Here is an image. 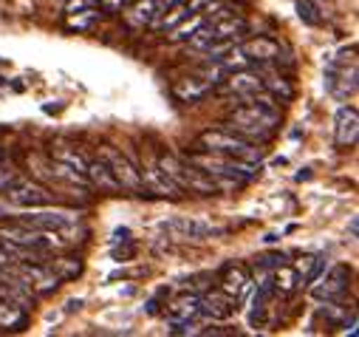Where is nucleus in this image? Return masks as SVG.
I'll return each mask as SVG.
<instances>
[{
  "label": "nucleus",
  "instance_id": "f257e3e1",
  "mask_svg": "<svg viewBox=\"0 0 359 337\" xmlns=\"http://www.w3.org/2000/svg\"><path fill=\"white\" fill-rule=\"evenodd\" d=\"M280 125V111H278V103L272 94H263V91H255L249 97H243V103L226 117V131L255 142V145H263L272 139L275 128Z\"/></svg>",
  "mask_w": 359,
  "mask_h": 337
},
{
  "label": "nucleus",
  "instance_id": "f03ea898",
  "mask_svg": "<svg viewBox=\"0 0 359 337\" xmlns=\"http://www.w3.org/2000/svg\"><path fill=\"white\" fill-rule=\"evenodd\" d=\"M190 164L201 167L204 173H210L221 193L224 190H235L252 179H257L260 173V161H246V159H235V156H226V153H218V150H207V147H196V150H187L184 156Z\"/></svg>",
  "mask_w": 359,
  "mask_h": 337
},
{
  "label": "nucleus",
  "instance_id": "7ed1b4c3",
  "mask_svg": "<svg viewBox=\"0 0 359 337\" xmlns=\"http://www.w3.org/2000/svg\"><path fill=\"white\" fill-rule=\"evenodd\" d=\"M156 164L161 167V173L182 193H198V196H218L221 193L218 182L210 173H204L201 167L190 164L187 159H178L172 153H164V156L156 159Z\"/></svg>",
  "mask_w": 359,
  "mask_h": 337
},
{
  "label": "nucleus",
  "instance_id": "20e7f679",
  "mask_svg": "<svg viewBox=\"0 0 359 337\" xmlns=\"http://www.w3.org/2000/svg\"><path fill=\"white\" fill-rule=\"evenodd\" d=\"M356 79H359V71H356V48L353 46L351 48H339L328 60V65H325V91L334 100L345 103V100H351L356 94V86H359Z\"/></svg>",
  "mask_w": 359,
  "mask_h": 337
},
{
  "label": "nucleus",
  "instance_id": "39448f33",
  "mask_svg": "<svg viewBox=\"0 0 359 337\" xmlns=\"http://www.w3.org/2000/svg\"><path fill=\"white\" fill-rule=\"evenodd\" d=\"M198 145L207 147V150H218V153L235 156V159H246V161H260L263 159V150L255 142H249V139H243V136H238V133H232L226 128L204 131L198 136Z\"/></svg>",
  "mask_w": 359,
  "mask_h": 337
},
{
  "label": "nucleus",
  "instance_id": "423d86ee",
  "mask_svg": "<svg viewBox=\"0 0 359 337\" xmlns=\"http://www.w3.org/2000/svg\"><path fill=\"white\" fill-rule=\"evenodd\" d=\"M100 159L111 167V173H114V179L119 182L122 190H128V193H142L139 167H136L122 150H116L114 145H102V147H100Z\"/></svg>",
  "mask_w": 359,
  "mask_h": 337
},
{
  "label": "nucleus",
  "instance_id": "0eeeda50",
  "mask_svg": "<svg viewBox=\"0 0 359 337\" xmlns=\"http://www.w3.org/2000/svg\"><path fill=\"white\" fill-rule=\"evenodd\" d=\"M348 284H351V270L345 264H334L325 275L320 272L314 281H311V298L320 300V303H328V300H339L345 292H348Z\"/></svg>",
  "mask_w": 359,
  "mask_h": 337
},
{
  "label": "nucleus",
  "instance_id": "6e6552de",
  "mask_svg": "<svg viewBox=\"0 0 359 337\" xmlns=\"http://www.w3.org/2000/svg\"><path fill=\"white\" fill-rule=\"evenodd\" d=\"M20 224L34 227V230H71L76 227L79 216L71 210H46V207H32L29 213L18 216Z\"/></svg>",
  "mask_w": 359,
  "mask_h": 337
},
{
  "label": "nucleus",
  "instance_id": "1a4fd4ad",
  "mask_svg": "<svg viewBox=\"0 0 359 337\" xmlns=\"http://www.w3.org/2000/svg\"><path fill=\"white\" fill-rule=\"evenodd\" d=\"M6 201L15 204V207H48L54 201V193H48L43 185L37 182H26V179H18L9 190H6Z\"/></svg>",
  "mask_w": 359,
  "mask_h": 337
},
{
  "label": "nucleus",
  "instance_id": "9d476101",
  "mask_svg": "<svg viewBox=\"0 0 359 337\" xmlns=\"http://www.w3.org/2000/svg\"><path fill=\"white\" fill-rule=\"evenodd\" d=\"M15 278L23 281L29 289H37V292H54L60 286V278L48 270V264H40V261H23L18 270H15Z\"/></svg>",
  "mask_w": 359,
  "mask_h": 337
},
{
  "label": "nucleus",
  "instance_id": "9b49d317",
  "mask_svg": "<svg viewBox=\"0 0 359 337\" xmlns=\"http://www.w3.org/2000/svg\"><path fill=\"white\" fill-rule=\"evenodd\" d=\"M255 91H263V82H260V74L249 71V68H238L232 74H226L221 79V86H218V94H226V97H249Z\"/></svg>",
  "mask_w": 359,
  "mask_h": 337
},
{
  "label": "nucleus",
  "instance_id": "f8f14e48",
  "mask_svg": "<svg viewBox=\"0 0 359 337\" xmlns=\"http://www.w3.org/2000/svg\"><path fill=\"white\" fill-rule=\"evenodd\" d=\"M249 286H252V275H249L246 264L229 261V264L221 267V272H218V289L221 292H226V295H232L238 300V298H243L249 292Z\"/></svg>",
  "mask_w": 359,
  "mask_h": 337
},
{
  "label": "nucleus",
  "instance_id": "ddd939ff",
  "mask_svg": "<svg viewBox=\"0 0 359 337\" xmlns=\"http://www.w3.org/2000/svg\"><path fill=\"white\" fill-rule=\"evenodd\" d=\"M167 230L175 238H218L226 232V227L204 221V218H172L167 221Z\"/></svg>",
  "mask_w": 359,
  "mask_h": 337
},
{
  "label": "nucleus",
  "instance_id": "4468645a",
  "mask_svg": "<svg viewBox=\"0 0 359 337\" xmlns=\"http://www.w3.org/2000/svg\"><path fill=\"white\" fill-rule=\"evenodd\" d=\"M359 139V114L353 105H342L334 117V142L337 147H353Z\"/></svg>",
  "mask_w": 359,
  "mask_h": 337
},
{
  "label": "nucleus",
  "instance_id": "2eb2a0df",
  "mask_svg": "<svg viewBox=\"0 0 359 337\" xmlns=\"http://www.w3.org/2000/svg\"><path fill=\"white\" fill-rule=\"evenodd\" d=\"M238 48L249 62H272V60H280V51H283L275 37H266V34H257V37L241 43Z\"/></svg>",
  "mask_w": 359,
  "mask_h": 337
},
{
  "label": "nucleus",
  "instance_id": "dca6fc26",
  "mask_svg": "<svg viewBox=\"0 0 359 337\" xmlns=\"http://www.w3.org/2000/svg\"><path fill=\"white\" fill-rule=\"evenodd\" d=\"M139 176H142V190H150V193H156V196H161V199H178V196H182V190H178V187L161 173V167H158L156 161L144 164V171H139Z\"/></svg>",
  "mask_w": 359,
  "mask_h": 337
},
{
  "label": "nucleus",
  "instance_id": "f3484780",
  "mask_svg": "<svg viewBox=\"0 0 359 337\" xmlns=\"http://www.w3.org/2000/svg\"><path fill=\"white\" fill-rule=\"evenodd\" d=\"M210 91H212L210 77H184V79H178L175 86H172V97L178 103H198Z\"/></svg>",
  "mask_w": 359,
  "mask_h": 337
},
{
  "label": "nucleus",
  "instance_id": "a211bd4d",
  "mask_svg": "<svg viewBox=\"0 0 359 337\" xmlns=\"http://www.w3.org/2000/svg\"><path fill=\"white\" fill-rule=\"evenodd\" d=\"M235 298L232 295H226V292H221V289H215V292H207L204 298H201V315H207V317H212V320H229L232 315H235Z\"/></svg>",
  "mask_w": 359,
  "mask_h": 337
},
{
  "label": "nucleus",
  "instance_id": "6ab92c4d",
  "mask_svg": "<svg viewBox=\"0 0 359 337\" xmlns=\"http://www.w3.org/2000/svg\"><path fill=\"white\" fill-rule=\"evenodd\" d=\"M201 315V298L198 295H182L175 298L170 306H167V320L170 326H182V323H190Z\"/></svg>",
  "mask_w": 359,
  "mask_h": 337
},
{
  "label": "nucleus",
  "instance_id": "aec40b11",
  "mask_svg": "<svg viewBox=\"0 0 359 337\" xmlns=\"http://www.w3.org/2000/svg\"><path fill=\"white\" fill-rule=\"evenodd\" d=\"M85 176H88V182H91L94 187H100L102 193H122L119 182L114 179L111 167H108L102 159H88V164H85Z\"/></svg>",
  "mask_w": 359,
  "mask_h": 337
},
{
  "label": "nucleus",
  "instance_id": "412c9836",
  "mask_svg": "<svg viewBox=\"0 0 359 337\" xmlns=\"http://www.w3.org/2000/svg\"><path fill=\"white\" fill-rule=\"evenodd\" d=\"M0 298L9 300V303H15V306H20V309H32V306H34L32 289H29L23 281H18V278L0 281Z\"/></svg>",
  "mask_w": 359,
  "mask_h": 337
},
{
  "label": "nucleus",
  "instance_id": "4be33fe9",
  "mask_svg": "<svg viewBox=\"0 0 359 337\" xmlns=\"http://www.w3.org/2000/svg\"><path fill=\"white\" fill-rule=\"evenodd\" d=\"M210 29H212L215 40H238L246 32V20L235 18V15H224V18L210 20Z\"/></svg>",
  "mask_w": 359,
  "mask_h": 337
},
{
  "label": "nucleus",
  "instance_id": "5701e85b",
  "mask_svg": "<svg viewBox=\"0 0 359 337\" xmlns=\"http://www.w3.org/2000/svg\"><path fill=\"white\" fill-rule=\"evenodd\" d=\"M260 82H263V91L266 94H272V97H280L283 103H289L292 97H294V86L286 79V77H280V74H260Z\"/></svg>",
  "mask_w": 359,
  "mask_h": 337
},
{
  "label": "nucleus",
  "instance_id": "b1692460",
  "mask_svg": "<svg viewBox=\"0 0 359 337\" xmlns=\"http://www.w3.org/2000/svg\"><path fill=\"white\" fill-rule=\"evenodd\" d=\"M325 256H303L297 264H294V272H297V278L303 281V284H311L323 270H325Z\"/></svg>",
  "mask_w": 359,
  "mask_h": 337
},
{
  "label": "nucleus",
  "instance_id": "393cba45",
  "mask_svg": "<svg viewBox=\"0 0 359 337\" xmlns=\"http://www.w3.org/2000/svg\"><path fill=\"white\" fill-rule=\"evenodd\" d=\"M269 284H272V292L289 295V292H294V286H297V272H294L292 267L280 264V267L272 270V278H269Z\"/></svg>",
  "mask_w": 359,
  "mask_h": 337
},
{
  "label": "nucleus",
  "instance_id": "a878e982",
  "mask_svg": "<svg viewBox=\"0 0 359 337\" xmlns=\"http://www.w3.org/2000/svg\"><path fill=\"white\" fill-rule=\"evenodd\" d=\"M207 23V18L204 15H198V12H193V15H187L178 26H172L170 29V40H175V43H182V40H190L193 34H196V29L198 26H204Z\"/></svg>",
  "mask_w": 359,
  "mask_h": 337
},
{
  "label": "nucleus",
  "instance_id": "bb28decb",
  "mask_svg": "<svg viewBox=\"0 0 359 337\" xmlns=\"http://www.w3.org/2000/svg\"><path fill=\"white\" fill-rule=\"evenodd\" d=\"M26 323V309L0 298V329H20Z\"/></svg>",
  "mask_w": 359,
  "mask_h": 337
},
{
  "label": "nucleus",
  "instance_id": "cd10ccee",
  "mask_svg": "<svg viewBox=\"0 0 359 337\" xmlns=\"http://www.w3.org/2000/svg\"><path fill=\"white\" fill-rule=\"evenodd\" d=\"M161 15H164V18H161V20L156 23V29H158V32H170L172 26H178V23H182V20L187 18V15H193V9H190V4H184V0H182V4L170 6V12L164 9Z\"/></svg>",
  "mask_w": 359,
  "mask_h": 337
},
{
  "label": "nucleus",
  "instance_id": "c85d7f7f",
  "mask_svg": "<svg viewBox=\"0 0 359 337\" xmlns=\"http://www.w3.org/2000/svg\"><path fill=\"white\" fill-rule=\"evenodd\" d=\"M48 270L60 281H71V278L82 275V261L79 258H54V261H48Z\"/></svg>",
  "mask_w": 359,
  "mask_h": 337
},
{
  "label": "nucleus",
  "instance_id": "c756f323",
  "mask_svg": "<svg viewBox=\"0 0 359 337\" xmlns=\"http://www.w3.org/2000/svg\"><path fill=\"white\" fill-rule=\"evenodd\" d=\"M51 176L54 179H60V182H68V185H88V176L85 173H79L76 167H71V164H65V161H51Z\"/></svg>",
  "mask_w": 359,
  "mask_h": 337
},
{
  "label": "nucleus",
  "instance_id": "7c9ffc66",
  "mask_svg": "<svg viewBox=\"0 0 359 337\" xmlns=\"http://www.w3.org/2000/svg\"><path fill=\"white\" fill-rule=\"evenodd\" d=\"M51 156H54L57 161H65V164L76 167L79 173H85V164H88V159H85L79 150H71L68 145H57V147H51Z\"/></svg>",
  "mask_w": 359,
  "mask_h": 337
},
{
  "label": "nucleus",
  "instance_id": "2f4dec72",
  "mask_svg": "<svg viewBox=\"0 0 359 337\" xmlns=\"http://www.w3.org/2000/svg\"><path fill=\"white\" fill-rule=\"evenodd\" d=\"M65 18H68V26H71V29H91V26L100 20V6L85 9V12H76V15H65Z\"/></svg>",
  "mask_w": 359,
  "mask_h": 337
},
{
  "label": "nucleus",
  "instance_id": "473e14b6",
  "mask_svg": "<svg viewBox=\"0 0 359 337\" xmlns=\"http://www.w3.org/2000/svg\"><path fill=\"white\" fill-rule=\"evenodd\" d=\"M190 43V48H198V51H207L212 43H215V34H212V29H210V23H204V26H198L196 29V34L187 40Z\"/></svg>",
  "mask_w": 359,
  "mask_h": 337
},
{
  "label": "nucleus",
  "instance_id": "72a5a7b5",
  "mask_svg": "<svg viewBox=\"0 0 359 337\" xmlns=\"http://www.w3.org/2000/svg\"><path fill=\"white\" fill-rule=\"evenodd\" d=\"M297 15H300V20L309 23V26H320V23H323V18L317 15V9L309 4V0H300V4H297Z\"/></svg>",
  "mask_w": 359,
  "mask_h": 337
},
{
  "label": "nucleus",
  "instance_id": "f704fd0d",
  "mask_svg": "<svg viewBox=\"0 0 359 337\" xmlns=\"http://www.w3.org/2000/svg\"><path fill=\"white\" fill-rule=\"evenodd\" d=\"M15 182H18V171H15L9 161L0 159V190H9Z\"/></svg>",
  "mask_w": 359,
  "mask_h": 337
},
{
  "label": "nucleus",
  "instance_id": "c9c22d12",
  "mask_svg": "<svg viewBox=\"0 0 359 337\" xmlns=\"http://www.w3.org/2000/svg\"><path fill=\"white\" fill-rule=\"evenodd\" d=\"M97 0H68L65 4V15H76V12H85V9H94Z\"/></svg>",
  "mask_w": 359,
  "mask_h": 337
},
{
  "label": "nucleus",
  "instance_id": "e433bc0d",
  "mask_svg": "<svg viewBox=\"0 0 359 337\" xmlns=\"http://www.w3.org/2000/svg\"><path fill=\"white\" fill-rule=\"evenodd\" d=\"M128 4H130V0H97V6H100L102 12H108V15H116V12H122Z\"/></svg>",
  "mask_w": 359,
  "mask_h": 337
},
{
  "label": "nucleus",
  "instance_id": "4c0bfd02",
  "mask_svg": "<svg viewBox=\"0 0 359 337\" xmlns=\"http://www.w3.org/2000/svg\"><path fill=\"white\" fill-rule=\"evenodd\" d=\"M153 4H156V15H161L164 9L175 6V4H182V0H153Z\"/></svg>",
  "mask_w": 359,
  "mask_h": 337
},
{
  "label": "nucleus",
  "instance_id": "58836bf2",
  "mask_svg": "<svg viewBox=\"0 0 359 337\" xmlns=\"http://www.w3.org/2000/svg\"><path fill=\"white\" fill-rule=\"evenodd\" d=\"M9 216H15V204L0 201V218H9Z\"/></svg>",
  "mask_w": 359,
  "mask_h": 337
},
{
  "label": "nucleus",
  "instance_id": "ea45409f",
  "mask_svg": "<svg viewBox=\"0 0 359 337\" xmlns=\"http://www.w3.org/2000/svg\"><path fill=\"white\" fill-rule=\"evenodd\" d=\"M12 264H15V261L9 258V252H6L4 246H0V267H12Z\"/></svg>",
  "mask_w": 359,
  "mask_h": 337
},
{
  "label": "nucleus",
  "instance_id": "a19ab883",
  "mask_svg": "<svg viewBox=\"0 0 359 337\" xmlns=\"http://www.w3.org/2000/svg\"><path fill=\"white\" fill-rule=\"evenodd\" d=\"M351 235H353V238L359 235V218H356V216L351 218Z\"/></svg>",
  "mask_w": 359,
  "mask_h": 337
},
{
  "label": "nucleus",
  "instance_id": "79ce46f5",
  "mask_svg": "<svg viewBox=\"0 0 359 337\" xmlns=\"http://www.w3.org/2000/svg\"><path fill=\"white\" fill-rule=\"evenodd\" d=\"M82 306V300H68V312H74V309H79Z\"/></svg>",
  "mask_w": 359,
  "mask_h": 337
}]
</instances>
